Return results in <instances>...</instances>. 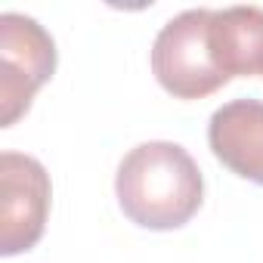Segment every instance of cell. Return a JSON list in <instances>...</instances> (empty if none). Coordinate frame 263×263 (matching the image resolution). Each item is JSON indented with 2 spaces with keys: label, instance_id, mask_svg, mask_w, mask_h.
<instances>
[{
  "label": "cell",
  "instance_id": "1",
  "mask_svg": "<svg viewBox=\"0 0 263 263\" xmlns=\"http://www.w3.org/2000/svg\"><path fill=\"white\" fill-rule=\"evenodd\" d=\"M115 195L121 211L137 226L167 232L186 226L198 214L204 177L180 143L149 140L121 158Z\"/></svg>",
  "mask_w": 263,
  "mask_h": 263
},
{
  "label": "cell",
  "instance_id": "2",
  "mask_svg": "<svg viewBox=\"0 0 263 263\" xmlns=\"http://www.w3.org/2000/svg\"><path fill=\"white\" fill-rule=\"evenodd\" d=\"M211 13L208 7L183 10L167 19L152 44V74L177 99H201L220 90L229 78L211 56Z\"/></svg>",
  "mask_w": 263,
  "mask_h": 263
},
{
  "label": "cell",
  "instance_id": "3",
  "mask_svg": "<svg viewBox=\"0 0 263 263\" xmlns=\"http://www.w3.org/2000/svg\"><path fill=\"white\" fill-rule=\"evenodd\" d=\"M53 71L56 44L50 31L25 13L0 16V127H13L28 111Z\"/></svg>",
  "mask_w": 263,
  "mask_h": 263
},
{
  "label": "cell",
  "instance_id": "4",
  "mask_svg": "<svg viewBox=\"0 0 263 263\" xmlns=\"http://www.w3.org/2000/svg\"><path fill=\"white\" fill-rule=\"evenodd\" d=\"M50 214V177L44 164L22 152L0 155V254L34 248Z\"/></svg>",
  "mask_w": 263,
  "mask_h": 263
},
{
  "label": "cell",
  "instance_id": "5",
  "mask_svg": "<svg viewBox=\"0 0 263 263\" xmlns=\"http://www.w3.org/2000/svg\"><path fill=\"white\" fill-rule=\"evenodd\" d=\"M208 143L232 174L263 186V102L232 99L211 115Z\"/></svg>",
  "mask_w": 263,
  "mask_h": 263
},
{
  "label": "cell",
  "instance_id": "6",
  "mask_svg": "<svg viewBox=\"0 0 263 263\" xmlns=\"http://www.w3.org/2000/svg\"><path fill=\"white\" fill-rule=\"evenodd\" d=\"M211 56L232 78L263 74V7H223L211 13Z\"/></svg>",
  "mask_w": 263,
  "mask_h": 263
}]
</instances>
